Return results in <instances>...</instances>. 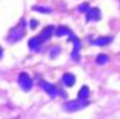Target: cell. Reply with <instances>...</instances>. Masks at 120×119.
I'll return each instance as SVG.
<instances>
[{
  "label": "cell",
  "mask_w": 120,
  "mask_h": 119,
  "mask_svg": "<svg viewBox=\"0 0 120 119\" xmlns=\"http://www.w3.org/2000/svg\"><path fill=\"white\" fill-rule=\"evenodd\" d=\"M24 31H25V21L21 20L20 25L14 27L13 30H10V34H8V42H17L21 39V36L24 35Z\"/></svg>",
  "instance_id": "cell-1"
},
{
  "label": "cell",
  "mask_w": 120,
  "mask_h": 119,
  "mask_svg": "<svg viewBox=\"0 0 120 119\" xmlns=\"http://www.w3.org/2000/svg\"><path fill=\"white\" fill-rule=\"evenodd\" d=\"M90 102L88 101H80V99H74V101H68L64 104V109L68 111V112H74V111H78V109H82L88 105Z\"/></svg>",
  "instance_id": "cell-2"
},
{
  "label": "cell",
  "mask_w": 120,
  "mask_h": 119,
  "mask_svg": "<svg viewBox=\"0 0 120 119\" xmlns=\"http://www.w3.org/2000/svg\"><path fill=\"white\" fill-rule=\"evenodd\" d=\"M18 81H20V86L24 91H30L32 88V80L27 73H21L18 76Z\"/></svg>",
  "instance_id": "cell-3"
},
{
  "label": "cell",
  "mask_w": 120,
  "mask_h": 119,
  "mask_svg": "<svg viewBox=\"0 0 120 119\" xmlns=\"http://www.w3.org/2000/svg\"><path fill=\"white\" fill-rule=\"evenodd\" d=\"M41 87L45 90V91L49 94V97H52V98L57 97V94H59L57 87H56V86H53V84H50V83H48V81H42V83H41Z\"/></svg>",
  "instance_id": "cell-4"
},
{
  "label": "cell",
  "mask_w": 120,
  "mask_h": 119,
  "mask_svg": "<svg viewBox=\"0 0 120 119\" xmlns=\"http://www.w3.org/2000/svg\"><path fill=\"white\" fill-rule=\"evenodd\" d=\"M68 41L74 42V51H73V53H71V58H73V59H78V53H80V49H81V42H80V39H78L75 35L70 34Z\"/></svg>",
  "instance_id": "cell-5"
},
{
  "label": "cell",
  "mask_w": 120,
  "mask_h": 119,
  "mask_svg": "<svg viewBox=\"0 0 120 119\" xmlns=\"http://www.w3.org/2000/svg\"><path fill=\"white\" fill-rule=\"evenodd\" d=\"M53 32H56L55 31V27H52V25H49V27H46L45 30L42 31L41 34H39V36H38V39H39V42L42 44V42H45V41H48L52 35H53Z\"/></svg>",
  "instance_id": "cell-6"
},
{
  "label": "cell",
  "mask_w": 120,
  "mask_h": 119,
  "mask_svg": "<svg viewBox=\"0 0 120 119\" xmlns=\"http://www.w3.org/2000/svg\"><path fill=\"white\" fill-rule=\"evenodd\" d=\"M101 20V10L98 7L90 8V11L87 13V21H98Z\"/></svg>",
  "instance_id": "cell-7"
},
{
  "label": "cell",
  "mask_w": 120,
  "mask_h": 119,
  "mask_svg": "<svg viewBox=\"0 0 120 119\" xmlns=\"http://www.w3.org/2000/svg\"><path fill=\"white\" fill-rule=\"evenodd\" d=\"M61 81H63L64 86L71 87V86H74V83H75V77H74V74H71V73H66V74H63Z\"/></svg>",
  "instance_id": "cell-8"
},
{
  "label": "cell",
  "mask_w": 120,
  "mask_h": 119,
  "mask_svg": "<svg viewBox=\"0 0 120 119\" xmlns=\"http://www.w3.org/2000/svg\"><path fill=\"white\" fill-rule=\"evenodd\" d=\"M112 41H113L112 36H102V38H98V39L92 41V45H95V46H105V45L110 44Z\"/></svg>",
  "instance_id": "cell-9"
},
{
  "label": "cell",
  "mask_w": 120,
  "mask_h": 119,
  "mask_svg": "<svg viewBox=\"0 0 120 119\" xmlns=\"http://www.w3.org/2000/svg\"><path fill=\"white\" fill-rule=\"evenodd\" d=\"M88 95H90V88H88L87 86L81 87L80 92H78V99H80V101H87Z\"/></svg>",
  "instance_id": "cell-10"
},
{
  "label": "cell",
  "mask_w": 120,
  "mask_h": 119,
  "mask_svg": "<svg viewBox=\"0 0 120 119\" xmlns=\"http://www.w3.org/2000/svg\"><path fill=\"white\" fill-rule=\"evenodd\" d=\"M39 45H41V42H39L38 38H31L30 41H28V46L31 48V51H38Z\"/></svg>",
  "instance_id": "cell-11"
},
{
  "label": "cell",
  "mask_w": 120,
  "mask_h": 119,
  "mask_svg": "<svg viewBox=\"0 0 120 119\" xmlns=\"http://www.w3.org/2000/svg\"><path fill=\"white\" fill-rule=\"evenodd\" d=\"M56 36H61V35H70L71 34V31L68 30L67 27H64V25H60V27H57V30H56Z\"/></svg>",
  "instance_id": "cell-12"
},
{
  "label": "cell",
  "mask_w": 120,
  "mask_h": 119,
  "mask_svg": "<svg viewBox=\"0 0 120 119\" xmlns=\"http://www.w3.org/2000/svg\"><path fill=\"white\" fill-rule=\"evenodd\" d=\"M108 60H109L108 55H98L96 56V63L98 64H105V63H108Z\"/></svg>",
  "instance_id": "cell-13"
},
{
  "label": "cell",
  "mask_w": 120,
  "mask_h": 119,
  "mask_svg": "<svg viewBox=\"0 0 120 119\" xmlns=\"http://www.w3.org/2000/svg\"><path fill=\"white\" fill-rule=\"evenodd\" d=\"M77 10H78L80 13H88V11H90V4H88V3H82V4L78 6Z\"/></svg>",
  "instance_id": "cell-14"
},
{
  "label": "cell",
  "mask_w": 120,
  "mask_h": 119,
  "mask_svg": "<svg viewBox=\"0 0 120 119\" xmlns=\"http://www.w3.org/2000/svg\"><path fill=\"white\" fill-rule=\"evenodd\" d=\"M34 10L35 11H39V13H50L52 11V8H49V7H41V6H35Z\"/></svg>",
  "instance_id": "cell-15"
},
{
  "label": "cell",
  "mask_w": 120,
  "mask_h": 119,
  "mask_svg": "<svg viewBox=\"0 0 120 119\" xmlns=\"http://www.w3.org/2000/svg\"><path fill=\"white\" fill-rule=\"evenodd\" d=\"M60 53V48L59 46H53V48H50V58H56L57 55Z\"/></svg>",
  "instance_id": "cell-16"
},
{
  "label": "cell",
  "mask_w": 120,
  "mask_h": 119,
  "mask_svg": "<svg viewBox=\"0 0 120 119\" xmlns=\"http://www.w3.org/2000/svg\"><path fill=\"white\" fill-rule=\"evenodd\" d=\"M36 25H38V21L36 20H32L31 21V28H36Z\"/></svg>",
  "instance_id": "cell-17"
},
{
  "label": "cell",
  "mask_w": 120,
  "mask_h": 119,
  "mask_svg": "<svg viewBox=\"0 0 120 119\" xmlns=\"http://www.w3.org/2000/svg\"><path fill=\"white\" fill-rule=\"evenodd\" d=\"M1 53H3V51H1V48H0V58H1Z\"/></svg>",
  "instance_id": "cell-18"
}]
</instances>
